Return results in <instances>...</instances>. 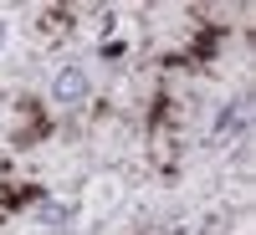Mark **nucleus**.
I'll use <instances>...</instances> for the list:
<instances>
[{
	"instance_id": "f257e3e1",
	"label": "nucleus",
	"mask_w": 256,
	"mask_h": 235,
	"mask_svg": "<svg viewBox=\"0 0 256 235\" xmlns=\"http://www.w3.org/2000/svg\"><path fill=\"white\" fill-rule=\"evenodd\" d=\"M82 92H88V77H82L77 67H67L56 77V97H82Z\"/></svg>"
},
{
	"instance_id": "f03ea898",
	"label": "nucleus",
	"mask_w": 256,
	"mask_h": 235,
	"mask_svg": "<svg viewBox=\"0 0 256 235\" xmlns=\"http://www.w3.org/2000/svg\"><path fill=\"white\" fill-rule=\"evenodd\" d=\"M0 41H6V31H0Z\"/></svg>"
}]
</instances>
